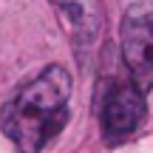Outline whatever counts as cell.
<instances>
[{
	"label": "cell",
	"instance_id": "obj_1",
	"mask_svg": "<svg viewBox=\"0 0 153 153\" xmlns=\"http://www.w3.org/2000/svg\"><path fill=\"white\" fill-rule=\"evenodd\" d=\"M71 74L62 65H48L40 76L20 88L3 105L0 125L17 153H40L68 122Z\"/></svg>",
	"mask_w": 153,
	"mask_h": 153
},
{
	"label": "cell",
	"instance_id": "obj_2",
	"mask_svg": "<svg viewBox=\"0 0 153 153\" xmlns=\"http://www.w3.org/2000/svg\"><path fill=\"white\" fill-rule=\"evenodd\" d=\"M119 40L131 82L148 94L153 88V0H136L128 6L119 26Z\"/></svg>",
	"mask_w": 153,
	"mask_h": 153
},
{
	"label": "cell",
	"instance_id": "obj_3",
	"mask_svg": "<svg viewBox=\"0 0 153 153\" xmlns=\"http://www.w3.org/2000/svg\"><path fill=\"white\" fill-rule=\"evenodd\" d=\"M145 116V91H139L133 82H119L108 91L102 105V131L105 139L122 142L139 128Z\"/></svg>",
	"mask_w": 153,
	"mask_h": 153
}]
</instances>
